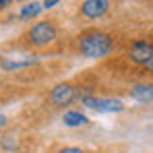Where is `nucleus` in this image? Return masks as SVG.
<instances>
[{
	"instance_id": "obj_5",
	"label": "nucleus",
	"mask_w": 153,
	"mask_h": 153,
	"mask_svg": "<svg viewBox=\"0 0 153 153\" xmlns=\"http://www.w3.org/2000/svg\"><path fill=\"white\" fill-rule=\"evenodd\" d=\"M83 103L87 108H93L97 112H122L124 105L120 100H97V97H85Z\"/></svg>"
},
{
	"instance_id": "obj_2",
	"label": "nucleus",
	"mask_w": 153,
	"mask_h": 153,
	"mask_svg": "<svg viewBox=\"0 0 153 153\" xmlns=\"http://www.w3.org/2000/svg\"><path fill=\"white\" fill-rule=\"evenodd\" d=\"M54 37H56V27L48 21L35 23L29 31V39H31L33 46H46V44L54 42Z\"/></svg>"
},
{
	"instance_id": "obj_15",
	"label": "nucleus",
	"mask_w": 153,
	"mask_h": 153,
	"mask_svg": "<svg viewBox=\"0 0 153 153\" xmlns=\"http://www.w3.org/2000/svg\"><path fill=\"white\" fill-rule=\"evenodd\" d=\"M2 126H6V118H4V116L0 114V128H2Z\"/></svg>"
},
{
	"instance_id": "obj_14",
	"label": "nucleus",
	"mask_w": 153,
	"mask_h": 153,
	"mask_svg": "<svg viewBox=\"0 0 153 153\" xmlns=\"http://www.w3.org/2000/svg\"><path fill=\"white\" fill-rule=\"evenodd\" d=\"M145 66H147V71H151V73H153V56H151V60H149Z\"/></svg>"
},
{
	"instance_id": "obj_13",
	"label": "nucleus",
	"mask_w": 153,
	"mask_h": 153,
	"mask_svg": "<svg viewBox=\"0 0 153 153\" xmlns=\"http://www.w3.org/2000/svg\"><path fill=\"white\" fill-rule=\"evenodd\" d=\"M10 2H13V0H0V8H6Z\"/></svg>"
},
{
	"instance_id": "obj_4",
	"label": "nucleus",
	"mask_w": 153,
	"mask_h": 153,
	"mask_svg": "<svg viewBox=\"0 0 153 153\" xmlns=\"http://www.w3.org/2000/svg\"><path fill=\"white\" fill-rule=\"evenodd\" d=\"M110 8V0H85L81 4V13L87 19H100L102 15L108 13Z\"/></svg>"
},
{
	"instance_id": "obj_9",
	"label": "nucleus",
	"mask_w": 153,
	"mask_h": 153,
	"mask_svg": "<svg viewBox=\"0 0 153 153\" xmlns=\"http://www.w3.org/2000/svg\"><path fill=\"white\" fill-rule=\"evenodd\" d=\"M37 58H25V60H8V62H2V68L4 71H19V68H25L35 64Z\"/></svg>"
},
{
	"instance_id": "obj_12",
	"label": "nucleus",
	"mask_w": 153,
	"mask_h": 153,
	"mask_svg": "<svg viewBox=\"0 0 153 153\" xmlns=\"http://www.w3.org/2000/svg\"><path fill=\"white\" fill-rule=\"evenodd\" d=\"M58 153H83V151L76 149V147H66V149H62V151H58Z\"/></svg>"
},
{
	"instance_id": "obj_11",
	"label": "nucleus",
	"mask_w": 153,
	"mask_h": 153,
	"mask_svg": "<svg viewBox=\"0 0 153 153\" xmlns=\"http://www.w3.org/2000/svg\"><path fill=\"white\" fill-rule=\"evenodd\" d=\"M58 2H60V0H44L42 8H46V10H48V8H52V6H54V4H58Z\"/></svg>"
},
{
	"instance_id": "obj_6",
	"label": "nucleus",
	"mask_w": 153,
	"mask_h": 153,
	"mask_svg": "<svg viewBox=\"0 0 153 153\" xmlns=\"http://www.w3.org/2000/svg\"><path fill=\"white\" fill-rule=\"evenodd\" d=\"M73 97H75V89L71 87V85H58V87H54L50 93V102L54 105H66V103L73 102Z\"/></svg>"
},
{
	"instance_id": "obj_10",
	"label": "nucleus",
	"mask_w": 153,
	"mask_h": 153,
	"mask_svg": "<svg viewBox=\"0 0 153 153\" xmlns=\"http://www.w3.org/2000/svg\"><path fill=\"white\" fill-rule=\"evenodd\" d=\"M42 13V4H37V2H31V4H27L21 8V13H19V17L21 19H33V17H37Z\"/></svg>"
},
{
	"instance_id": "obj_8",
	"label": "nucleus",
	"mask_w": 153,
	"mask_h": 153,
	"mask_svg": "<svg viewBox=\"0 0 153 153\" xmlns=\"http://www.w3.org/2000/svg\"><path fill=\"white\" fill-rule=\"evenodd\" d=\"M62 122L66 126H83V124H87V118L81 112H66L64 118H62Z\"/></svg>"
},
{
	"instance_id": "obj_1",
	"label": "nucleus",
	"mask_w": 153,
	"mask_h": 153,
	"mask_svg": "<svg viewBox=\"0 0 153 153\" xmlns=\"http://www.w3.org/2000/svg\"><path fill=\"white\" fill-rule=\"evenodd\" d=\"M79 48H81V54L87 56V58H102L105 54H110V50H112V39L105 33L93 31V33H87V35L81 37Z\"/></svg>"
},
{
	"instance_id": "obj_3",
	"label": "nucleus",
	"mask_w": 153,
	"mask_h": 153,
	"mask_svg": "<svg viewBox=\"0 0 153 153\" xmlns=\"http://www.w3.org/2000/svg\"><path fill=\"white\" fill-rule=\"evenodd\" d=\"M128 56L137 64H147L153 56V44H149V42H134L130 52H128Z\"/></svg>"
},
{
	"instance_id": "obj_7",
	"label": "nucleus",
	"mask_w": 153,
	"mask_h": 153,
	"mask_svg": "<svg viewBox=\"0 0 153 153\" xmlns=\"http://www.w3.org/2000/svg\"><path fill=\"white\" fill-rule=\"evenodd\" d=\"M130 97L134 102H141V103L153 102V85H134L130 89Z\"/></svg>"
}]
</instances>
